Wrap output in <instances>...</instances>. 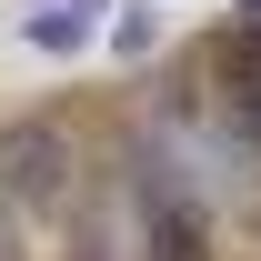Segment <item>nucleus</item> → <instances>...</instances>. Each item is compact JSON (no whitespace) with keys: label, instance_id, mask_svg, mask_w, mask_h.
<instances>
[{"label":"nucleus","instance_id":"39448f33","mask_svg":"<svg viewBox=\"0 0 261 261\" xmlns=\"http://www.w3.org/2000/svg\"><path fill=\"white\" fill-rule=\"evenodd\" d=\"M241 121L261 130V70H251V81H241Z\"/></svg>","mask_w":261,"mask_h":261},{"label":"nucleus","instance_id":"423d86ee","mask_svg":"<svg viewBox=\"0 0 261 261\" xmlns=\"http://www.w3.org/2000/svg\"><path fill=\"white\" fill-rule=\"evenodd\" d=\"M241 20H251V31H261V0H241Z\"/></svg>","mask_w":261,"mask_h":261},{"label":"nucleus","instance_id":"f03ea898","mask_svg":"<svg viewBox=\"0 0 261 261\" xmlns=\"http://www.w3.org/2000/svg\"><path fill=\"white\" fill-rule=\"evenodd\" d=\"M0 201L20 221H61L70 211V130L61 121H10L0 130Z\"/></svg>","mask_w":261,"mask_h":261},{"label":"nucleus","instance_id":"f257e3e1","mask_svg":"<svg viewBox=\"0 0 261 261\" xmlns=\"http://www.w3.org/2000/svg\"><path fill=\"white\" fill-rule=\"evenodd\" d=\"M130 221H141V261H211V191L161 151L130 161Z\"/></svg>","mask_w":261,"mask_h":261},{"label":"nucleus","instance_id":"20e7f679","mask_svg":"<svg viewBox=\"0 0 261 261\" xmlns=\"http://www.w3.org/2000/svg\"><path fill=\"white\" fill-rule=\"evenodd\" d=\"M20 231H31V221H20V211L0 201V261H20Z\"/></svg>","mask_w":261,"mask_h":261},{"label":"nucleus","instance_id":"7ed1b4c3","mask_svg":"<svg viewBox=\"0 0 261 261\" xmlns=\"http://www.w3.org/2000/svg\"><path fill=\"white\" fill-rule=\"evenodd\" d=\"M31 40H40V50H70V40H81V20H70V10H40Z\"/></svg>","mask_w":261,"mask_h":261}]
</instances>
